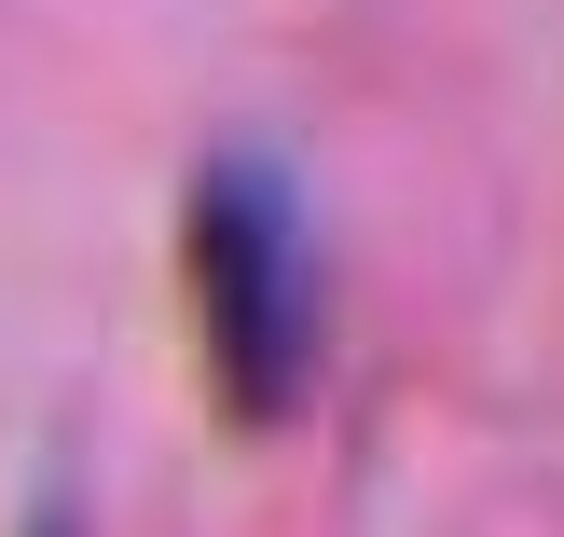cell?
Listing matches in <instances>:
<instances>
[{
	"label": "cell",
	"mask_w": 564,
	"mask_h": 537,
	"mask_svg": "<svg viewBox=\"0 0 564 537\" xmlns=\"http://www.w3.org/2000/svg\"><path fill=\"white\" fill-rule=\"evenodd\" d=\"M193 331H207V386L235 428H275L317 373V262L275 180L220 165L193 193Z\"/></svg>",
	"instance_id": "cell-1"
}]
</instances>
